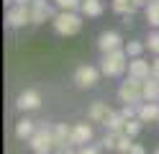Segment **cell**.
<instances>
[{
    "label": "cell",
    "instance_id": "15",
    "mask_svg": "<svg viewBox=\"0 0 159 154\" xmlns=\"http://www.w3.org/2000/svg\"><path fill=\"white\" fill-rule=\"evenodd\" d=\"M105 13V0H82L80 16L82 18H100Z\"/></svg>",
    "mask_w": 159,
    "mask_h": 154
},
{
    "label": "cell",
    "instance_id": "18",
    "mask_svg": "<svg viewBox=\"0 0 159 154\" xmlns=\"http://www.w3.org/2000/svg\"><path fill=\"white\" fill-rule=\"evenodd\" d=\"M113 13H118L121 18H134V13L139 10V5L134 3V0H123V3H111Z\"/></svg>",
    "mask_w": 159,
    "mask_h": 154
},
{
    "label": "cell",
    "instance_id": "25",
    "mask_svg": "<svg viewBox=\"0 0 159 154\" xmlns=\"http://www.w3.org/2000/svg\"><path fill=\"white\" fill-rule=\"evenodd\" d=\"M141 128H144V123L139 121V118H131V121H126V128H123V133H126V136H131V139H136L139 133H141Z\"/></svg>",
    "mask_w": 159,
    "mask_h": 154
},
{
    "label": "cell",
    "instance_id": "16",
    "mask_svg": "<svg viewBox=\"0 0 159 154\" xmlns=\"http://www.w3.org/2000/svg\"><path fill=\"white\" fill-rule=\"evenodd\" d=\"M139 121L141 123H159V103H141L139 105Z\"/></svg>",
    "mask_w": 159,
    "mask_h": 154
},
{
    "label": "cell",
    "instance_id": "8",
    "mask_svg": "<svg viewBox=\"0 0 159 154\" xmlns=\"http://www.w3.org/2000/svg\"><path fill=\"white\" fill-rule=\"evenodd\" d=\"M28 8H31V23H34V26H44L46 21L52 23L54 16L59 13V10H57L52 3H49V0H34Z\"/></svg>",
    "mask_w": 159,
    "mask_h": 154
},
{
    "label": "cell",
    "instance_id": "5",
    "mask_svg": "<svg viewBox=\"0 0 159 154\" xmlns=\"http://www.w3.org/2000/svg\"><path fill=\"white\" fill-rule=\"evenodd\" d=\"M98 80H100V67L95 64H80L72 75V82L80 90H93L98 85Z\"/></svg>",
    "mask_w": 159,
    "mask_h": 154
},
{
    "label": "cell",
    "instance_id": "33",
    "mask_svg": "<svg viewBox=\"0 0 159 154\" xmlns=\"http://www.w3.org/2000/svg\"><path fill=\"white\" fill-rule=\"evenodd\" d=\"M154 154H159V144H157V149H154Z\"/></svg>",
    "mask_w": 159,
    "mask_h": 154
},
{
    "label": "cell",
    "instance_id": "13",
    "mask_svg": "<svg viewBox=\"0 0 159 154\" xmlns=\"http://www.w3.org/2000/svg\"><path fill=\"white\" fill-rule=\"evenodd\" d=\"M128 77H136V80H149L152 77V62L149 59H131V64H128Z\"/></svg>",
    "mask_w": 159,
    "mask_h": 154
},
{
    "label": "cell",
    "instance_id": "32",
    "mask_svg": "<svg viewBox=\"0 0 159 154\" xmlns=\"http://www.w3.org/2000/svg\"><path fill=\"white\" fill-rule=\"evenodd\" d=\"M3 3H5L8 8H13V5H16V0H3Z\"/></svg>",
    "mask_w": 159,
    "mask_h": 154
},
{
    "label": "cell",
    "instance_id": "12",
    "mask_svg": "<svg viewBox=\"0 0 159 154\" xmlns=\"http://www.w3.org/2000/svg\"><path fill=\"white\" fill-rule=\"evenodd\" d=\"M52 136H54V147L57 149H69V136H72V123H54L52 128ZM75 149V147H72Z\"/></svg>",
    "mask_w": 159,
    "mask_h": 154
},
{
    "label": "cell",
    "instance_id": "19",
    "mask_svg": "<svg viewBox=\"0 0 159 154\" xmlns=\"http://www.w3.org/2000/svg\"><path fill=\"white\" fill-rule=\"evenodd\" d=\"M144 16H146V23L152 26V31H159V0H152L144 8Z\"/></svg>",
    "mask_w": 159,
    "mask_h": 154
},
{
    "label": "cell",
    "instance_id": "11",
    "mask_svg": "<svg viewBox=\"0 0 159 154\" xmlns=\"http://www.w3.org/2000/svg\"><path fill=\"white\" fill-rule=\"evenodd\" d=\"M111 113H113V108L108 105L105 100H93L90 105H87V121L90 123H103L105 126V121L111 118Z\"/></svg>",
    "mask_w": 159,
    "mask_h": 154
},
{
    "label": "cell",
    "instance_id": "23",
    "mask_svg": "<svg viewBox=\"0 0 159 154\" xmlns=\"http://www.w3.org/2000/svg\"><path fill=\"white\" fill-rule=\"evenodd\" d=\"M118 139H121V133H105V136L98 141V147H100V149H108V152H116V149H118Z\"/></svg>",
    "mask_w": 159,
    "mask_h": 154
},
{
    "label": "cell",
    "instance_id": "34",
    "mask_svg": "<svg viewBox=\"0 0 159 154\" xmlns=\"http://www.w3.org/2000/svg\"><path fill=\"white\" fill-rule=\"evenodd\" d=\"M111 3H123V0H111Z\"/></svg>",
    "mask_w": 159,
    "mask_h": 154
},
{
    "label": "cell",
    "instance_id": "17",
    "mask_svg": "<svg viewBox=\"0 0 159 154\" xmlns=\"http://www.w3.org/2000/svg\"><path fill=\"white\" fill-rule=\"evenodd\" d=\"M105 128H108V133H123L126 118L121 116V110H113V113H111V118L105 121Z\"/></svg>",
    "mask_w": 159,
    "mask_h": 154
},
{
    "label": "cell",
    "instance_id": "26",
    "mask_svg": "<svg viewBox=\"0 0 159 154\" xmlns=\"http://www.w3.org/2000/svg\"><path fill=\"white\" fill-rule=\"evenodd\" d=\"M131 147H134V139L126 136V133H121V139H118V154H131Z\"/></svg>",
    "mask_w": 159,
    "mask_h": 154
},
{
    "label": "cell",
    "instance_id": "31",
    "mask_svg": "<svg viewBox=\"0 0 159 154\" xmlns=\"http://www.w3.org/2000/svg\"><path fill=\"white\" fill-rule=\"evenodd\" d=\"M134 3H136V5H139V8H141V10H144V8H146V5H149V3H152V0H134Z\"/></svg>",
    "mask_w": 159,
    "mask_h": 154
},
{
    "label": "cell",
    "instance_id": "30",
    "mask_svg": "<svg viewBox=\"0 0 159 154\" xmlns=\"http://www.w3.org/2000/svg\"><path fill=\"white\" fill-rule=\"evenodd\" d=\"M54 154H77V149H72V147H69V149H57Z\"/></svg>",
    "mask_w": 159,
    "mask_h": 154
},
{
    "label": "cell",
    "instance_id": "6",
    "mask_svg": "<svg viewBox=\"0 0 159 154\" xmlns=\"http://www.w3.org/2000/svg\"><path fill=\"white\" fill-rule=\"evenodd\" d=\"M95 141V131H93V123L90 121H75L72 123V136H69V144L75 149H82V147H90Z\"/></svg>",
    "mask_w": 159,
    "mask_h": 154
},
{
    "label": "cell",
    "instance_id": "27",
    "mask_svg": "<svg viewBox=\"0 0 159 154\" xmlns=\"http://www.w3.org/2000/svg\"><path fill=\"white\" fill-rule=\"evenodd\" d=\"M77 154H103V149L98 147V144H90V147H82V149H77Z\"/></svg>",
    "mask_w": 159,
    "mask_h": 154
},
{
    "label": "cell",
    "instance_id": "1",
    "mask_svg": "<svg viewBox=\"0 0 159 154\" xmlns=\"http://www.w3.org/2000/svg\"><path fill=\"white\" fill-rule=\"evenodd\" d=\"M128 64H131V59H128V54L121 49V51H113V54H103L98 67H100L103 77H123L128 72Z\"/></svg>",
    "mask_w": 159,
    "mask_h": 154
},
{
    "label": "cell",
    "instance_id": "2",
    "mask_svg": "<svg viewBox=\"0 0 159 154\" xmlns=\"http://www.w3.org/2000/svg\"><path fill=\"white\" fill-rule=\"evenodd\" d=\"M52 128H54V123L39 121V128H36V133H34V139L28 141V149H31L34 154H54V152H57Z\"/></svg>",
    "mask_w": 159,
    "mask_h": 154
},
{
    "label": "cell",
    "instance_id": "20",
    "mask_svg": "<svg viewBox=\"0 0 159 154\" xmlns=\"http://www.w3.org/2000/svg\"><path fill=\"white\" fill-rule=\"evenodd\" d=\"M123 51L128 54V59H141L144 51H146V44H144V41H139V39H131V41H126Z\"/></svg>",
    "mask_w": 159,
    "mask_h": 154
},
{
    "label": "cell",
    "instance_id": "3",
    "mask_svg": "<svg viewBox=\"0 0 159 154\" xmlns=\"http://www.w3.org/2000/svg\"><path fill=\"white\" fill-rule=\"evenodd\" d=\"M82 26H85V18L80 13H64V10H59L52 21V28L59 36H77L82 31Z\"/></svg>",
    "mask_w": 159,
    "mask_h": 154
},
{
    "label": "cell",
    "instance_id": "9",
    "mask_svg": "<svg viewBox=\"0 0 159 154\" xmlns=\"http://www.w3.org/2000/svg\"><path fill=\"white\" fill-rule=\"evenodd\" d=\"M31 23V8L28 5H13L5 10V26L8 28H26Z\"/></svg>",
    "mask_w": 159,
    "mask_h": 154
},
{
    "label": "cell",
    "instance_id": "22",
    "mask_svg": "<svg viewBox=\"0 0 159 154\" xmlns=\"http://www.w3.org/2000/svg\"><path fill=\"white\" fill-rule=\"evenodd\" d=\"M57 10H64V13H80V5L82 0H54Z\"/></svg>",
    "mask_w": 159,
    "mask_h": 154
},
{
    "label": "cell",
    "instance_id": "10",
    "mask_svg": "<svg viewBox=\"0 0 159 154\" xmlns=\"http://www.w3.org/2000/svg\"><path fill=\"white\" fill-rule=\"evenodd\" d=\"M41 92L34 90V87H26L18 92V98H16V108L21 110V113H31V110H39L41 108Z\"/></svg>",
    "mask_w": 159,
    "mask_h": 154
},
{
    "label": "cell",
    "instance_id": "29",
    "mask_svg": "<svg viewBox=\"0 0 159 154\" xmlns=\"http://www.w3.org/2000/svg\"><path fill=\"white\" fill-rule=\"evenodd\" d=\"M131 154H146V147H144V144H136V141H134V147H131Z\"/></svg>",
    "mask_w": 159,
    "mask_h": 154
},
{
    "label": "cell",
    "instance_id": "7",
    "mask_svg": "<svg viewBox=\"0 0 159 154\" xmlns=\"http://www.w3.org/2000/svg\"><path fill=\"white\" fill-rule=\"evenodd\" d=\"M123 46H126L123 36L118 34V31H113V28H105V31L98 34V49H100V57L103 54H113V51H121Z\"/></svg>",
    "mask_w": 159,
    "mask_h": 154
},
{
    "label": "cell",
    "instance_id": "4",
    "mask_svg": "<svg viewBox=\"0 0 159 154\" xmlns=\"http://www.w3.org/2000/svg\"><path fill=\"white\" fill-rule=\"evenodd\" d=\"M118 100L123 105H141L144 103V80L123 77V82L118 85Z\"/></svg>",
    "mask_w": 159,
    "mask_h": 154
},
{
    "label": "cell",
    "instance_id": "24",
    "mask_svg": "<svg viewBox=\"0 0 159 154\" xmlns=\"http://www.w3.org/2000/svg\"><path fill=\"white\" fill-rule=\"evenodd\" d=\"M144 44H146V49H149V54L159 57V31H149V36L144 39Z\"/></svg>",
    "mask_w": 159,
    "mask_h": 154
},
{
    "label": "cell",
    "instance_id": "28",
    "mask_svg": "<svg viewBox=\"0 0 159 154\" xmlns=\"http://www.w3.org/2000/svg\"><path fill=\"white\" fill-rule=\"evenodd\" d=\"M152 80H157V82H159V57H154V59H152Z\"/></svg>",
    "mask_w": 159,
    "mask_h": 154
},
{
    "label": "cell",
    "instance_id": "14",
    "mask_svg": "<svg viewBox=\"0 0 159 154\" xmlns=\"http://www.w3.org/2000/svg\"><path fill=\"white\" fill-rule=\"evenodd\" d=\"M36 128H39V121H31L28 116H23L21 121L16 123V136L21 139V141H26V144H28V141L34 139V133H36Z\"/></svg>",
    "mask_w": 159,
    "mask_h": 154
},
{
    "label": "cell",
    "instance_id": "21",
    "mask_svg": "<svg viewBox=\"0 0 159 154\" xmlns=\"http://www.w3.org/2000/svg\"><path fill=\"white\" fill-rule=\"evenodd\" d=\"M144 103H159V82L152 77L144 82Z\"/></svg>",
    "mask_w": 159,
    "mask_h": 154
}]
</instances>
